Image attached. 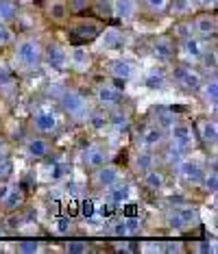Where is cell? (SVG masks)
<instances>
[{
	"mask_svg": "<svg viewBox=\"0 0 218 254\" xmlns=\"http://www.w3.org/2000/svg\"><path fill=\"white\" fill-rule=\"evenodd\" d=\"M13 61L20 70L33 72L44 63V46L39 37L26 35L13 42Z\"/></svg>",
	"mask_w": 218,
	"mask_h": 254,
	"instance_id": "1",
	"label": "cell"
},
{
	"mask_svg": "<svg viewBox=\"0 0 218 254\" xmlns=\"http://www.w3.org/2000/svg\"><path fill=\"white\" fill-rule=\"evenodd\" d=\"M59 109L70 120H74V122H85V118H88V113H90L85 96L81 94V91L70 89V87L59 94Z\"/></svg>",
	"mask_w": 218,
	"mask_h": 254,
	"instance_id": "2",
	"label": "cell"
},
{
	"mask_svg": "<svg viewBox=\"0 0 218 254\" xmlns=\"http://www.w3.org/2000/svg\"><path fill=\"white\" fill-rule=\"evenodd\" d=\"M170 78H173L175 85H179L183 91H199L205 76L192 63L179 61V63H173V67H170Z\"/></svg>",
	"mask_w": 218,
	"mask_h": 254,
	"instance_id": "3",
	"label": "cell"
},
{
	"mask_svg": "<svg viewBox=\"0 0 218 254\" xmlns=\"http://www.w3.org/2000/svg\"><path fill=\"white\" fill-rule=\"evenodd\" d=\"M170 143H175L177 148H181L183 152H192L194 143H197V132H194V126L186 120H177V122L170 126L168 132H166Z\"/></svg>",
	"mask_w": 218,
	"mask_h": 254,
	"instance_id": "4",
	"label": "cell"
},
{
	"mask_svg": "<svg viewBox=\"0 0 218 254\" xmlns=\"http://www.w3.org/2000/svg\"><path fill=\"white\" fill-rule=\"evenodd\" d=\"M175 170H177V176H179L186 185L197 187L201 176H203V172H205V163L188 152V154H183V157L179 159V163L175 165Z\"/></svg>",
	"mask_w": 218,
	"mask_h": 254,
	"instance_id": "5",
	"label": "cell"
},
{
	"mask_svg": "<svg viewBox=\"0 0 218 254\" xmlns=\"http://www.w3.org/2000/svg\"><path fill=\"white\" fill-rule=\"evenodd\" d=\"M122 170H120L118 165H113V163H107L105 165H101V167H96V170H92V178H90V183H92V187L94 189H99V191H105L107 187H111V185H116L118 181H122Z\"/></svg>",
	"mask_w": 218,
	"mask_h": 254,
	"instance_id": "6",
	"label": "cell"
},
{
	"mask_svg": "<svg viewBox=\"0 0 218 254\" xmlns=\"http://www.w3.org/2000/svg\"><path fill=\"white\" fill-rule=\"evenodd\" d=\"M205 48H208L205 39L197 37L194 33H188V35H183L179 39V57H181V61H186V63H199L205 53Z\"/></svg>",
	"mask_w": 218,
	"mask_h": 254,
	"instance_id": "7",
	"label": "cell"
},
{
	"mask_svg": "<svg viewBox=\"0 0 218 254\" xmlns=\"http://www.w3.org/2000/svg\"><path fill=\"white\" fill-rule=\"evenodd\" d=\"M94 100L101 109H113V107H122L124 96L111 83H99L94 87Z\"/></svg>",
	"mask_w": 218,
	"mask_h": 254,
	"instance_id": "8",
	"label": "cell"
},
{
	"mask_svg": "<svg viewBox=\"0 0 218 254\" xmlns=\"http://www.w3.org/2000/svg\"><path fill=\"white\" fill-rule=\"evenodd\" d=\"M53 152V141L46 135H31L24 139V154L33 161H44L48 154Z\"/></svg>",
	"mask_w": 218,
	"mask_h": 254,
	"instance_id": "9",
	"label": "cell"
},
{
	"mask_svg": "<svg viewBox=\"0 0 218 254\" xmlns=\"http://www.w3.org/2000/svg\"><path fill=\"white\" fill-rule=\"evenodd\" d=\"M190 31L201 39H214L218 33V20L214 13L205 11V13L194 15V20L190 22Z\"/></svg>",
	"mask_w": 218,
	"mask_h": 254,
	"instance_id": "10",
	"label": "cell"
},
{
	"mask_svg": "<svg viewBox=\"0 0 218 254\" xmlns=\"http://www.w3.org/2000/svg\"><path fill=\"white\" fill-rule=\"evenodd\" d=\"M107 74L113 80H120V83H129L137 76V65L133 61L124 59V57H118V59H111L107 63Z\"/></svg>",
	"mask_w": 218,
	"mask_h": 254,
	"instance_id": "11",
	"label": "cell"
},
{
	"mask_svg": "<svg viewBox=\"0 0 218 254\" xmlns=\"http://www.w3.org/2000/svg\"><path fill=\"white\" fill-rule=\"evenodd\" d=\"M151 55L159 63H173L177 55V44L168 35H159L151 42Z\"/></svg>",
	"mask_w": 218,
	"mask_h": 254,
	"instance_id": "12",
	"label": "cell"
},
{
	"mask_svg": "<svg viewBox=\"0 0 218 254\" xmlns=\"http://www.w3.org/2000/svg\"><path fill=\"white\" fill-rule=\"evenodd\" d=\"M94 63L92 50L83 44H74L72 48H68V65L74 67L77 72H88Z\"/></svg>",
	"mask_w": 218,
	"mask_h": 254,
	"instance_id": "13",
	"label": "cell"
},
{
	"mask_svg": "<svg viewBox=\"0 0 218 254\" xmlns=\"http://www.w3.org/2000/svg\"><path fill=\"white\" fill-rule=\"evenodd\" d=\"M57 126H59V120H57V113L50 111V109H37L33 113V128H35L39 135H55Z\"/></svg>",
	"mask_w": 218,
	"mask_h": 254,
	"instance_id": "14",
	"label": "cell"
},
{
	"mask_svg": "<svg viewBox=\"0 0 218 254\" xmlns=\"http://www.w3.org/2000/svg\"><path fill=\"white\" fill-rule=\"evenodd\" d=\"M166 130L159 128L155 122L146 124L140 132V148H146V150H159L166 143Z\"/></svg>",
	"mask_w": 218,
	"mask_h": 254,
	"instance_id": "15",
	"label": "cell"
},
{
	"mask_svg": "<svg viewBox=\"0 0 218 254\" xmlns=\"http://www.w3.org/2000/svg\"><path fill=\"white\" fill-rule=\"evenodd\" d=\"M131 128V115L124 107H113L107 109V130L116 132V135H122Z\"/></svg>",
	"mask_w": 218,
	"mask_h": 254,
	"instance_id": "16",
	"label": "cell"
},
{
	"mask_svg": "<svg viewBox=\"0 0 218 254\" xmlns=\"http://www.w3.org/2000/svg\"><path fill=\"white\" fill-rule=\"evenodd\" d=\"M105 202H109V204H113L118 209V206H122V204H127V202L133 198V189H131V185L124 181H118L116 185H111V187H107L105 191Z\"/></svg>",
	"mask_w": 218,
	"mask_h": 254,
	"instance_id": "17",
	"label": "cell"
},
{
	"mask_svg": "<svg viewBox=\"0 0 218 254\" xmlns=\"http://www.w3.org/2000/svg\"><path fill=\"white\" fill-rule=\"evenodd\" d=\"M44 61L48 63L53 70H66L68 67V48L57 42H50L44 48Z\"/></svg>",
	"mask_w": 218,
	"mask_h": 254,
	"instance_id": "18",
	"label": "cell"
},
{
	"mask_svg": "<svg viewBox=\"0 0 218 254\" xmlns=\"http://www.w3.org/2000/svg\"><path fill=\"white\" fill-rule=\"evenodd\" d=\"M162 161H159V154L157 150H146V148H140L135 152L133 161H131V165H133V172L135 174H144V172L153 170V167H157Z\"/></svg>",
	"mask_w": 218,
	"mask_h": 254,
	"instance_id": "19",
	"label": "cell"
},
{
	"mask_svg": "<svg viewBox=\"0 0 218 254\" xmlns=\"http://www.w3.org/2000/svg\"><path fill=\"white\" fill-rule=\"evenodd\" d=\"M96 39H99V46L103 50H107V53H113V50H120V48H124V35H122V31L116 26H109L105 28L103 33H99L96 35Z\"/></svg>",
	"mask_w": 218,
	"mask_h": 254,
	"instance_id": "20",
	"label": "cell"
},
{
	"mask_svg": "<svg viewBox=\"0 0 218 254\" xmlns=\"http://www.w3.org/2000/svg\"><path fill=\"white\" fill-rule=\"evenodd\" d=\"M199 96L201 100H203V105L212 109V111H216L218 107V78L216 74H210L208 78H203V83H201L199 87Z\"/></svg>",
	"mask_w": 218,
	"mask_h": 254,
	"instance_id": "21",
	"label": "cell"
},
{
	"mask_svg": "<svg viewBox=\"0 0 218 254\" xmlns=\"http://www.w3.org/2000/svg\"><path fill=\"white\" fill-rule=\"evenodd\" d=\"M194 132L205 146H216L218 141V124H216V118H203L199 120L197 126H194Z\"/></svg>",
	"mask_w": 218,
	"mask_h": 254,
	"instance_id": "22",
	"label": "cell"
},
{
	"mask_svg": "<svg viewBox=\"0 0 218 254\" xmlns=\"http://www.w3.org/2000/svg\"><path fill=\"white\" fill-rule=\"evenodd\" d=\"M22 204H24V191H22V187L20 185L9 183L7 191H4V195L0 198V209L11 213V211H18Z\"/></svg>",
	"mask_w": 218,
	"mask_h": 254,
	"instance_id": "23",
	"label": "cell"
},
{
	"mask_svg": "<svg viewBox=\"0 0 218 254\" xmlns=\"http://www.w3.org/2000/svg\"><path fill=\"white\" fill-rule=\"evenodd\" d=\"M107 161H109V152L101 146V143H92V146L85 148V152H83V165L88 167V170H96V167L105 165Z\"/></svg>",
	"mask_w": 218,
	"mask_h": 254,
	"instance_id": "24",
	"label": "cell"
},
{
	"mask_svg": "<svg viewBox=\"0 0 218 254\" xmlns=\"http://www.w3.org/2000/svg\"><path fill=\"white\" fill-rule=\"evenodd\" d=\"M140 13V0H113V15L120 22H133Z\"/></svg>",
	"mask_w": 218,
	"mask_h": 254,
	"instance_id": "25",
	"label": "cell"
},
{
	"mask_svg": "<svg viewBox=\"0 0 218 254\" xmlns=\"http://www.w3.org/2000/svg\"><path fill=\"white\" fill-rule=\"evenodd\" d=\"M142 185H144L146 189H151V191H162L166 187V174L164 170H159L157 167H153V170H148L142 174Z\"/></svg>",
	"mask_w": 218,
	"mask_h": 254,
	"instance_id": "26",
	"label": "cell"
},
{
	"mask_svg": "<svg viewBox=\"0 0 218 254\" xmlns=\"http://www.w3.org/2000/svg\"><path fill=\"white\" fill-rule=\"evenodd\" d=\"M157 154H159V161H164L166 165L175 167L177 163H179V159L183 157V154H188V152H183L181 148H177L175 143H170L168 139H166V143H164V146L157 150Z\"/></svg>",
	"mask_w": 218,
	"mask_h": 254,
	"instance_id": "27",
	"label": "cell"
},
{
	"mask_svg": "<svg viewBox=\"0 0 218 254\" xmlns=\"http://www.w3.org/2000/svg\"><path fill=\"white\" fill-rule=\"evenodd\" d=\"M175 209H177V213H179V217L183 222V228L186 230H192V228H197L201 224V215H199V211L194 209V206L181 204V206H175Z\"/></svg>",
	"mask_w": 218,
	"mask_h": 254,
	"instance_id": "28",
	"label": "cell"
},
{
	"mask_svg": "<svg viewBox=\"0 0 218 254\" xmlns=\"http://www.w3.org/2000/svg\"><path fill=\"white\" fill-rule=\"evenodd\" d=\"M197 187H201L208 195L218 193V172H216V167H205V172H203V176H201Z\"/></svg>",
	"mask_w": 218,
	"mask_h": 254,
	"instance_id": "29",
	"label": "cell"
},
{
	"mask_svg": "<svg viewBox=\"0 0 218 254\" xmlns=\"http://www.w3.org/2000/svg\"><path fill=\"white\" fill-rule=\"evenodd\" d=\"M20 15V4L18 0H0V22L2 24H11Z\"/></svg>",
	"mask_w": 218,
	"mask_h": 254,
	"instance_id": "30",
	"label": "cell"
},
{
	"mask_svg": "<svg viewBox=\"0 0 218 254\" xmlns=\"http://www.w3.org/2000/svg\"><path fill=\"white\" fill-rule=\"evenodd\" d=\"M166 83H168V76H166V72L162 70V67H153V70H148L146 76H144V85L151 91L164 89Z\"/></svg>",
	"mask_w": 218,
	"mask_h": 254,
	"instance_id": "31",
	"label": "cell"
},
{
	"mask_svg": "<svg viewBox=\"0 0 218 254\" xmlns=\"http://www.w3.org/2000/svg\"><path fill=\"white\" fill-rule=\"evenodd\" d=\"M46 13H48V18L53 22H64L68 18V13H70V9H68L66 0H50L48 7H46Z\"/></svg>",
	"mask_w": 218,
	"mask_h": 254,
	"instance_id": "32",
	"label": "cell"
},
{
	"mask_svg": "<svg viewBox=\"0 0 218 254\" xmlns=\"http://www.w3.org/2000/svg\"><path fill=\"white\" fill-rule=\"evenodd\" d=\"M177 115L175 111H170V109H164V107H159V109H155V113H153V122L159 126V128H164L166 132H168V128L177 122Z\"/></svg>",
	"mask_w": 218,
	"mask_h": 254,
	"instance_id": "33",
	"label": "cell"
},
{
	"mask_svg": "<svg viewBox=\"0 0 218 254\" xmlns=\"http://www.w3.org/2000/svg\"><path fill=\"white\" fill-rule=\"evenodd\" d=\"M85 124H88L92 130H96V132L107 130V109H103V111H92L90 109L88 118H85Z\"/></svg>",
	"mask_w": 218,
	"mask_h": 254,
	"instance_id": "34",
	"label": "cell"
},
{
	"mask_svg": "<svg viewBox=\"0 0 218 254\" xmlns=\"http://www.w3.org/2000/svg\"><path fill=\"white\" fill-rule=\"evenodd\" d=\"M50 230L57 235V237H68L74 230V222L72 217H66V215H59L55 217V222L50 224Z\"/></svg>",
	"mask_w": 218,
	"mask_h": 254,
	"instance_id": "35",
	"label": "cell"
},
{
	"mask_svg": "<svg viewBox=\"0 0 218 254\" xmlns=\"http://www.w3.org/2000/svg\"><path fill=\"white\" fill-rule=\"evenodd\" d=\"M201 65H203L205 72L210 74H216V67H218V53H216V46H212V48H205L203 57H201Z\"/></svg>",
	"mask_w": 218,
	"mask_h": 254,
	"instance_id": "36",
	"label": "cell"
},
{
	"mask_svg": "<svg viewBox=\"0 0 218 254\" xmlns=\"http://www.w3.org/2000/svg\"><path fill=\"white\" fill-rule=\"evenodd\" d=\"M170 0H142V9L151 15H164L168 13Z\"/></svg>",
	"mask_w": 218,
	"mask_h": 254,
	"instance_id": "37",
	"label": "cell"
},
{
	"mask_svg": "<svg viewBox=\"0 0 218 254\" xmlns=\"http://www.w3.org/2000/svg\"><path fill=\"white\" fill-rule=\"evenodd\" d=\"M194 0H170L168 11H173L175 15H190L194 11Z\"/></svg>",
	"mask_w": 218,
	"mask_h": 254,
	"instance_id": "38",
	"label": "cell"
},
{
	"mask_svg": "<svg viewBox=\"0 0 218 254\" xmlns=\"http://www.w3.org/2000/svg\"><path fill=\"white\" fill-rule=\"evenodd\" d=\"M142 226H144L142 217H137V215H127V217H124V228H127V237L140 235V233H142Z\"/></svg>",
	"mask_w": 218,
	"mask_h": 254,
	"instance_id": "39",
	"label": "cell"
},
{
	"mask_svg": "<svg viewBox=\"0 0 218 254\" xmlns=\"http://www.w3.org/2000/svg\"><path fill=\"white\" fill-rule=\"evenodd\" d=\"M166 224H168V228L173 230V233H186V228H183V222H181L177 209H170L168 213H166Z\"/></svg>",
	"mask_w": 218,
	"mask_h": 254,
	"instance_id": "40",
	"label": "cell"
},
{
	"mask_svg": "<svg viewBox=\"0 0 218 254\" xmlns=\"http://www.w3.org/2000/svg\"><path fill=\"white\" fill-rule=\"evenodd\" d=\"M66 252L68 254H88L90 252V244L85 239H70L66 244Z\"/></svg>",
	"mask_w": 218,
	"mask_h": 254,
	"instance_id": "41",
	"label": "cell"
},
{
	"mask_svg": "<svg viewBox=\"0 0 218 254\" xmlns=\"http://www.w3.org/2000/svg\"><path fill=\"white\" fill-rule=\"evenodd\" d=\"M15 33L11 31V26L9 24H2L0 22V48H7V46H13V42H15Z\"/></svg>",
	"mask_w": 218,
	"mask_h": 254,
	"instance_id": "42",
	"label": "cell"
},
{
	"mask_svg": "<svg viewBox=\"0 0 218 254\" xmlns=\"http://www.w3.org/2000/svg\"><path fill=\"white\" fill-rule=\"evenodd\" d=\"M15 250H18L20 254H37L39 244L35 239H20L18 244H15Z\"/></svg>",
	"mask_w": 218,
	"mask_h": 254,
	"instance_id": "43",
	"label": "cell"
},
{
	"mask_svg": "<svg viewBox=\"0 0 218 254\" xmlns=\"http://www.w3.org/2000/svg\"><path fill=\"white\" fill-rule=\"evenodd\" d=\"M92 7L96 9L101 18H111L113 15V2H109V0H96V2H92Z\"/></svg>",
	"mask_w": 218,
	"mask_h": 254,
	"instance_id": "44",
	"label": "cell"
},
{
	"mask_svg": "<svg viewBox=\"0 0 218 254\" xmlns=\"http://www.w3.org/2000/svg\"><path fill=\"white\" fill-rule=\"evenodd\" d=\"M15 85V76L7 65H0V89H9Z\"/></svg>",
	"mask_w": 218,
	"mask_h": 254,
	"instance_id": "45",
	"label": "cell"
},
{
	"mask_svg": "<svg viewBox=\"0 0 218 254\" xmlns=\"http://www.w3.org/2000/svg\"><path fill=\"white\" fill-rule=\"evenodd\" d=\"M92 2H94V0H66L70 13H83V11H88L92 7Z\"/></svg>",
	"mask_w": 218,
	"mask_h": 254,
	"instance_id": "46",
	"label": "cell"
},
{
	"mask_svg": "<svg viewBox=\"0 0 218 254\" xmlns=\"http://www.w3.org/2000/svg\"><path fill=\"white\" fill-rule=\"evenodd\" d=\"M109 233H111L113 237H118V239H127V228H124V219H122V217L116 219V222L111 224V228H109Z\"/></svg>",
	"mask_w": 218,
	"mask_h": 254,
	"instance_id": "47",
	"label": "cell"
},
{
	"mask_svg": "<svg viewBox=\"0 0 218 254\" xmlns=\"http://www.w3.org/2000/svg\"><path fill=\"white\" fill-rule=\"evenodd\" d=\"M11 174V161L0 154V181H7Z\"/></svg>",
	"mask_w": 218,
	"mask_h": 254,
	"instance_id": "48",
	"label": "cell"
},
{
	"mask_svg": "<svg viewBox=\"0 0 218 254\" xmlns=\"http://www.w3.org/2000/svg\"><path fill=\"white\" fill-rule=\"evenodd\" d=\"M81 215L83 217H94L96 215V204L92 200H83L81 202Z\"/></svg>",
	"mask_w": 218,
	"mask_h": 254,
	"instance_id": "49",
	"label": "cell"
},
{
	"mask_svg": "<svg viewBox=\"0 0 218 254\" xmlns=\"http://www.w3.org/2000/svg\"><path fill=\"white\" fill-rule=\"evenodd\" d=\"M194 252H197V254H214L216 252V246L210 244V241H201V244L194 246Z\"/></svg>",
	"mask_w": 218,
	"mask_h": 254,
	"instance_id": "50",
	"label": "cell"
},
{
	"mask_svg": "<svg viewBox=\"0 0 218 254\" xmlns=\"http://www.w3.org/2000/svg\"><path fill=\"white\" fill-rule=\"evenodd\" d=\"M162 252H183V246L181 244H173V241H170V244H162Z\"/></svg>",
	"mask_w": 218,
	"mask_h": 254,
	"instance_id": "51",
	"label": "cell"
},
{
	"mask_svg": "<svg viewBox=\"0 0 218 254\" xmlns=\"http://www.w3.org/2000/svg\"><path fill=\"white\" fill-rule=\"evenodd\" d=\"M140 250L142 252H162V244H142Z\"/></svg>",
	"mask_w": 218,
	"mask_h": 254,
	"instance_id": "52",
	"label": "cell"
},
{
	"mask_svg": "<svg viewBox=\"0 0 218 254\" xmlns=\"http://www.w3.org/2000/svg\"><path fill=\"white\" fill-rule=\"evenodd\" d=\"M216 2L218 0H194V4H199V7H203V9H214Z\"/></svg>",
	"mask_w": 218,
	"mask_h": 254,
	"instance_id": "53",
	"label": "cell"
},
{
	"mask_svg": "<svg viewBox=\"0 0 218 254\" xmlns=\"http://www.w3.org/2000/svg\"><path fill=\"white\" fill-rule=\"evenodd\" d=\"M7 181H0V198H2V195H4V191H7Z\"/></svg>",
	"mask_w": 218,
	"mask_h": 254,
	"instance_id": "54",
	"label": "cell"
},
{
	"mask_svg": "<svg viewBox=\"0 0 218 254\" xmlns=\"http://www.w3.org/2000/svg\"><path fill=\"white\" fill-rule=\"evenodd\" d=\"M2 150H4V141L0 139V154H2Z\"/></svg>",
	"mask_w": 218,
	"mask_h": 254,
	"instance_id": "55",
	"label": "cell"
}]
</instances>
